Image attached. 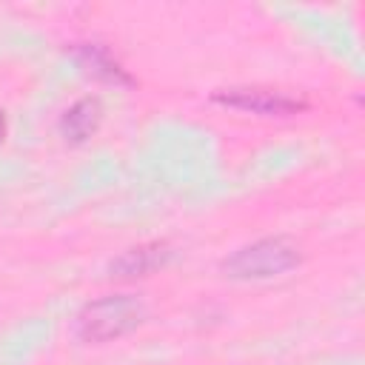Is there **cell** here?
I'll use <instances>...</instances> for the list:
<instances>
[{"label":"cell","instance_id":"1","mask_svg":"<svg viewBox=\"0 0 365 365\" xmlns=\"http://www.w3.org/2000/svg\"><path fill=\"white\" fill-rule=\"evenodd\" d=\"M145 305L134 294H106L91 299L74 317V336L88 345H103L137 331L145 322Z\"/></svg>","mask_w":365,"mask_h":365},{"label":"cell","instance_id":"2","mask_svg":"<svg viewBox=\"0 0 365 365\" xmlns=\"http://www.w3.org/2000/svg\"><path fill=\"white\" fill-rule=\"evenodd\" d=\"M299 262H302V251L294 240L262 237L231 251L220 262V271L228 279H271L299 268Z\"/></svg>","mask_w":365,"mask_h":365},{"label":"cell","instance_id":"3","mask_svg":"<svg viewBox=\"0 0 365 365\" xmlns=\"http://www.w3.org/2000/svg\"><path fill=\"white\" fill-rule=\"evenodd\" d=\"M214 103L234 108V111H245V114H257V117H294L299 111L308 108L305 100L277 91V88H265V86H234V88H220L211 94Z\"/></svg>","mask_w":365,"mask_h":365},{"label":"cell","instance_id":"4","mask_svg":"<svg viewBox=\"0 0 365 365\" xmlns=\"http://www.w3.org/2000/svg\"><path fill=\"white\" fill-rule=\"evenodd\" d=\"M168 259H171V245L165 240H151V242H140V245L123 251L108 265V271H111L114 279H137V277L154 274Z\"/></svg>","mask_w":365,"mask_h":365},{"label":"cell","instance_id":"5","mask_svg":"<svg viewBox=\"0 0 365 365\" xmlns=\"http://www.w3.org/2000/svg\"><path fill=\"white\" fill-rule=\"evenodd\" d=\"M103 123V103L97 97H83L77 103H71L63 114H60V123H57V131L66 143H86L97 134Z\"/></svg>","mask_w":365,"mask_h":365},{"label":"cell","instance_id":"6","mask_svg":"<svg viewBox=\"0 0 365 365\" xmlns=\"http://www.w3.org/2000/svg\"><path fill=\"white\" fill-rule=\"evenodd\" d=\"M74 57L77 63L94 74L97 80L103 83H114V86H134V77L123 68V63L108 51V46H100V43H74Z\"/></svg>","mask_w":365,"mask_h":365},{"label":"cell","instance_id":"7","mask_svg":"<svg viewBox=\"0 0 365 365\" xmlns=\"http://www.w3.org/2000/svg\"><path fill=\"white\" fill-rule=\"evenodd\" d=\"M6 131H9V123H6V114H3V108H0V143L6 140Z\"/></svg>","mask_w":365,"mask_h":365}]
</instances>
